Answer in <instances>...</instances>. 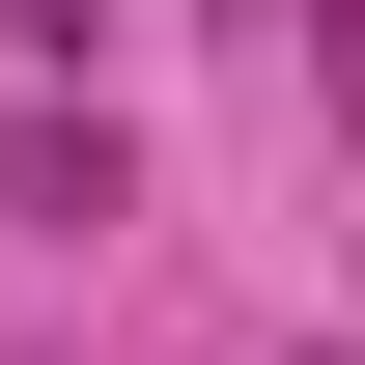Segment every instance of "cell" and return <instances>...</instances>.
<instances>
[{"label": "cell", "mask_w": 365, "mask_h": 365, "mask_svg": "<svg viewBox=\"0 0 365 365\" xmlns=\"http://www.w3.org/2000/svg\"><path fill=\"white\" fill-rule=\"evenodd\" d=\"M0 197H29V225H140V140H113V113H29Z\"/></svg>", "instance_id": "obj_1"}]
</instances>
